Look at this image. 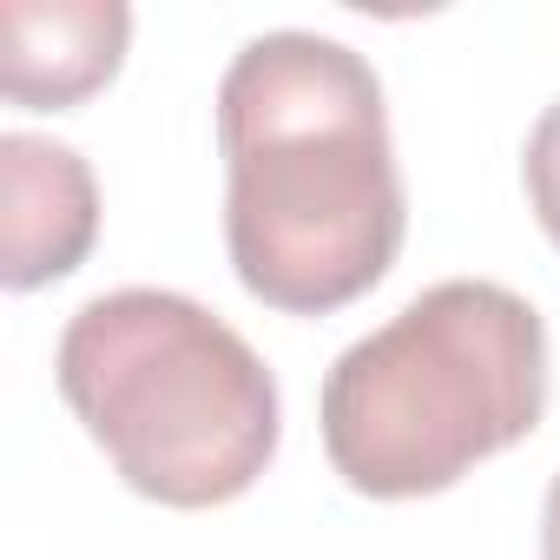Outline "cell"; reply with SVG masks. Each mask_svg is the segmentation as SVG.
Wrapping results in <instances>:
<instances>
[{
  "mask_svg": "<svg viewBox=\"0 0 560 560\" xmlns=\"http://www.w3.org/2000/svg\"><path fill=\"white\" fill-rule=\"evenodd\" d=\"M224 244L237 284L284 311L330 317L383 284L409 205L389 152L383 80L324 34H257L218 86Z\"/></svg>",
  "mask_w": 560,
  "mask_h": 560,
  "instance_id": "1",
  "label": "cell"
},
{
  "mask_svg": "<svg viewBox=\"0 0 560 560\" xmlns=\"http://www.w3.org/2000/svg\"><path fill=\"white\" fill-rule=\"evenodd\" d=\"M132 40L119 0H8L0 8V86L27 113H67L93 100Z\"/></svg>",
  "mask_w": 560,
  "mask_h": 560,
  "instance_id": "5",
  "label": "cell"
},
{
  "mask_svg": "<svg viewBox=\"0 0 560 560\" xmlns=\"http://www.w3.org/2000/svg\"><path fill=\"white\" fill-rule=\"evenodd\" d=\"M521 178H527V205H534L540 231L560 244V100L534 119L527 152H521Z\"/></svg>",
  "mask_w": 560,
  "mask_h": 560,
  "instance_id": "6",
  "label": "cell"
},
{
  "mask_svg": "<svg viewBox=\"0 0 560 560\" xmlns=\"http://www.w3.org/2000/svg\"><path fill=\"white\" fill-rule=\"evenodd\" d=\"M547 416V324L488 277H448L324 376L330 468L370 501L455 488Z\"/></svg>",
  "mask_w": 560,
  "mask_h": 560,
  "instance_id": "2",
  "label": "cell"
},
{
  "mask_svg": "<svg viewBox=\"0 0 560 560\" xmlns=\"http://www.w3.org/2000/svg\"><path fill=\"white\" fill-rule=\"evenodd\" d=\"M540 560H560V475H553L547 508H540Z\"/></svg>",
  "mask_w": 560,
  "mask_h": 560,
  "instance_id": "7",
  "label": "cell"
},
{
  "mask_svg": "<svg viewBox=\"0 0 560 560\" xmlns=\"http://www.w3.org/2000/svg\"><path fill=\"white\" fill-rule=\"evenodd\" d=\"M54 370L119 481L159 508H224L277 455V376L224 317L178 291L93 298L73 311Z\"/></svg>",
  "mask_w": 560,
  "mask_h": 560,
  "instance_id": "3",
  "label": "cell"
},
{
  "mask_svg": "<svg viewBox=\"0 0 560 560\" xmlns=\"http://www.w3.org/2000/svg\"><path fill=\"white\" fill-rule=\"evenodd\" d=\"M0 198H8V218H0V284L8 291H40L86 264L100 237V185L73 145L8 132L0 139Z\"/></svg>",
  "mask_w": 560,
  "mask_h": 560,
  "instance_id": "4",
  "label": "cell"
}]
</instances>
